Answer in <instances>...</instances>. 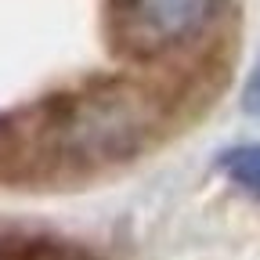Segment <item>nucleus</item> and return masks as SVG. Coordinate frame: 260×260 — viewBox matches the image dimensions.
<instances>
[{"instance_id":"obj_1","label":"nucleus","mask_w":260,"mask_h":260,"mask_svg":"<svg viewBox=\"0 0 260 260\" xmlns=\"http://www.w3.org/2000/svg\"><path fill=\"white\" fill-rule=\"evenodd\" d=\"M148 119L141 94H126L119 87L73 94L22 119V155L65 167L116 159L138 145Z\"/></svg>"},{"instance_id":"obj_2","label":"nucleus","mask_w":260,"mask_h":260,"mask_svg":"<svg viewBox=\"0 0 260 260\" xmlns=\"http://www.w3.org/2000/svg\"><path fill=\"white\" fill-rule=\"evenodd\" d=\"M217 0H112L116 40L130 54L181 47L213 18Z\"/></svg>"},{"instance_id":"obj_3","label":"nucleus","mask_w":260,"mask_h":260,"mask_svg":"<svg viewBox=\"0 0 260 260\" xmlns=\"http://www.w3.org/2000/svg\"><path fill=\"white\" fill-rule=\"evenodd\" d=\"M220 170L260 199V145H235L220 155Z\"/></svg>"},{"instance_id":"obj_4","label":"nucleus","mask_w":260,"mask_h":260,"mask_svg":"<svg viewBox=\"0 0 260 260\" xmlns=\"http://www.w3.org/2000/svg\"><path fill=\"white\" fill-rule=\"evenodd\" d=\"M242 105H246V112L260 116V58H256L253 69H249V80L242 87Z\"/></svg>"},{"instance_id":"obj_5","label":"nucleus","mask_w":260,"mask_h":260,"mask_svg":"<svg viewBox=\"0 0 260 260\" xmlns=\"http://www.w3.org/2000/svg\"><path fill=\"white\" fill-rule=\"evenodd\" d=\"M0 260H15V256H8V253H4V249H0Z\"/></svg>"}]
</instances>
